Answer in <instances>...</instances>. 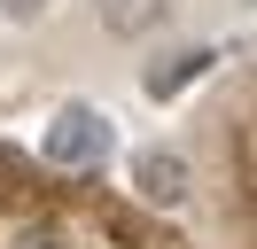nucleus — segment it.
Listing matches in <instances>:
<instances>
[{
  "mask_svg": "<svg viewBox=\"0 0 257 249\" xmlns=\"http://www.w3.org/2000/svg\"><path fill=\"white\" fill-rule=\"evenodd\" d=\"M0 8L16 16V24H32V16H39V8H47V0H0Z\"/></svg>",
  "mask_w": 257,
  "mask_h": 249,
  "instance_id": "5",
  "label": "nucleus"
},
{
  "mask_svg": "<svg viewBox=\"0 0 257 249\" xmlns=\"http://www.w3.org/2000/svg\"><path fill=\"white\" fill-rule=\"evenodd\" d=\"M101 156H109V117L86 109V101H70L47 125V164H101Z\"/></svg>",
  "mask_w": 257,
  "mask_h": 249,
  "instance_id": "1",
  "label": "nucleus"
},
{
  "mask_svg": "<svg viewBox=\"0 0 257 249\" xmlns=\"http://www.w3.org/2000/svg\"><path fill=\"white\" fill-rule=\"evenodd\" d=\"M32 249H70V241H32Z\"/></svg>",
  "mask_w": 257,
  "mask_h": 249,
  "instance_id": "6",
  "label": "nucleus"
},
{
  "mask_svg": "<svg viewBox=\"0 0 257 249\" xmlns=\"http://www.w3.org/2000/svg\"><path fill=\"white\" fill-rule=\"evenodd\" d=\"M210 62H218V47H179L172 62H148V78H141V86L156 93V101H172L179 86H195V78L210 70Z\"/></svg>",
  "mask_w": 257,
  "mask_h": 249,
  "instance_id": "3",
  "label": "nucleus"
},
{
  "mask_svg": "<svg viewBox=\"0 0 257 249\" xmlns=\"http://www.w3.org/2000/svg\"><path fill=\"white\" fill-rule=\"evenodd\" d=\"M133 179H141V195H148V202L179 210V202H187V156H172V148H148L141 164H133Z\"/></svg>",
  "mask_w": 257,
  "mask_h": 249,
  "instance_id": "2",
  "label": "nucleus"
},
{
  "mask_svg": "<svg viewBox=\"0 0 257 249\" xmlns=\"http://www.w3.org/2000/svg\"><path fill=\"white\" fill-rule=\"evenodd\" d=\"M94 8H101L109 31H148V24L164 16V0H94Z\"/></svg>",
  "mask_w": 257,
  "mask_h": 249,
  "instance_id": "4",
  "label": "nucleus"
}]
</instances>
